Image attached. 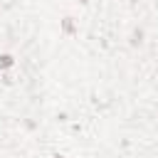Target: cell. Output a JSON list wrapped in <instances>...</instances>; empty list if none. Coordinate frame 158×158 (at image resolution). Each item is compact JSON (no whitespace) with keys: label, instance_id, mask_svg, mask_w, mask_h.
Returning <instances> with one entry per match:
<instances>
[{"label":"cell","instance_id":"7a4b0ae2","mask_svg":"<svg viewBox=\"0 0 158 158\" xmlns=\"http://www.w3.org/2000/svg\"><path fill=\"white\" fill-rule=\"evenodd\" d=\"M62 27H64V32H69V35H74V22H72V17H64V22H62Z\"/></svg>","mask_w":158,"mask_h":158},{"label":"cell","instance_id":"6da1fadb","mask_svg":"<svg viewBox=\"0 0 158 158\" xmlns=\"http://www.w3.org/2000/svg\"><path fill=\"white\" fill-rule=\"evenodd\" d=\"M12 62H15V59H12V54H2V57H0V67H2V69L12 67Z\"/></svg>","mask_w":158,"mask_h":158},{"label":"cell","instance_id":"3957f363","mask_svg":"<svg viewBox=\"0 0 158 158\" xmlns=\"http://www.w3.org/2000/svg\"><path fill=\"white\" fill-rule=\"evenodd\" d=\"M54 158H64V156H54Z\"/></svg>","mask_w":158,"mask_h":158}]
</instances>
